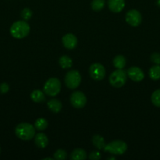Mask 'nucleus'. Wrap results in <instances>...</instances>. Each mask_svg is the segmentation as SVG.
I'll list each match as a JSON object with an SVG mask.
<instances>
[{
    "label": "nucleus",
    "mask_w": 160,
    "mask_h": 160,
    "mask_svg": "<svg viewBox=\"0 0 160 160\" xmlns=\"http://www.w3.org/2000/svg\"><path fill=\"white\" fill-rule=\"evenodd\" d=\"M29 24L25 20H18L14 22L10 27V34L14 38L22 39L27 37L30 33Z\"/></svg>",
    "instance_id": "1"
},
{
    "label": "nucleus",
    "mask_w": 160,
    "mask_h": 160,
    "mask_svg": "<svg viewBox=\"0 0 160 160\" xmlns=\"http://www.w3.org/2000/svg\"><path fill=\"white\" fill-rule=\"evenodd\" d=\"M15 134L21 140L29 141L35 135V128L28 123H20L16 127Z\"/></svg>",
    "instance_id": "2"
},
{
    "label": "nucleus",
    "mask_w": 160,
    "mask_h": 160,
    "mask_svg": "<svg viewBox=\"0 0 160 160\" xmlns=\"http://www.w3.org/2000/svg\"><path fill=\"white\" fill-rule=\"evenodd\" d=\"M127 148L128 147L125 142L121 140H115L107 144L104 148V151L111 153L112 155L121 156L126 152Z\"/></svg>",
    "instance_id": "3"
},
{
    "label": "nucleus",
    "mask_w": 160,
    "mask_h": 160,
    "mask_svg": "<svg viewBox=\"0 0 160 160\" xmlns=\"http://www.w3.org/2000/svg\"><path fill=\"white\" fill-rule=\"evenodd\" d=\"M127 73L123 69H117L109 77V83L115 88H121L126 83Z\"/></svg>",
    "instance_id": "4"
},
{
    "label": "nucleus",
    "mask_w": 160,
    "mask_h": 160,
    "mask_svg": "<svg viewBox=\"0 0 160 160\" xmlns=\"http://www.w3.org/2000/svg\"><path fill=\"white\" fill-rule=\"evenodd\" d=\"M61 81L56 78H51L47 80L43 87L44 92L50 97H54L57 95L61 92Z\"/></svg>",
    "instance_id": "5"
},
{
    "label": "nucleus",
    "mask_w": 160,
    "mask_h": 160,
    "mask_svg": "<svg viewBox=\"0 0 160 160\" xmlns=\"http://www.w3.org/2000/svg\"><path fill=\"white\" fill-rule=\"evenodd\" d=\"M82 78L78 70H70L65 75L64 82L69 89H75L79 86Z\"/></svg>",
    "instance_id": "6"
},
{
    "label": "nucleus",
    "mask_w": 160,
    "mask_h": 160,
    "mask_svg": "<svg viewBox=\"0 0 160 160\" xmlns=\"http://www.w3.org/2000/svg\"><path fill=\"white\" fill-rule=\"evenodd\" d=\"M106 74L104 67L99 62H95L89 67V75L95 81H102Z\"/></svg>",
    "instance_id": "7"
},
{
    "label": "nucleus",
    "mask_w": 160,
    "mask_h": 160,
    "mask_svg": "<svg viewBox=\"0 0 160 160\" xmlns=\"http://www.w3.org/2000/svg\"><path fill=\"white\" fill-rule=\"evenodd\" d=\"M86 96L83 92L80 91L74 92L70 96V102L73 107L76 109H82L86 104Z\"/></svg>",
    "instance_id": "8"
},
{
    "label": "nucleus",
    "mask_w": 160,
    "mask_h": 160,
    "mask_svg": "<svg viewBox=\"0 0 160 160\" xmlns=\"http://www.w3.org/2000/svg\"><path fill=\"white\" fill-rule=\"evenodd\" d=\"M125 21L132 27H137L142 22V16L136 9H130L125 14Z\"/></svg>",
    "instance_id": "9"
},
{
    "label": "nucleus",
    "mask_w": 160,
    "mask_h": 160,
    "mask_svg": "<svg viewBox=\"0 0 160 160\" xmlns=\"http://www.w3.org/2000/svg\"><path fill=\"white\" fill-rule=\"evenodd\" d=\"M127 76L133 81L139 82L144 78V71L137 67H131L127 70Z\"/></svg>",
    "instance_id": "10"
},
{
    "label": "nucleus",
    "mask_w": 160,
    "mask_h": 160,
    "mask_svg": "<svg viewBox=\"0 0 160 160\" xmlns=\"http://www.w3.org/2000/svg\"><path fill=\"white\" fill-rule=\"evenodd\" d=\"M62 43L64 45V48L68 50H72L76 47L78 44V39L73 34H66L62 38Z\"/></svg>",
    "instance_id": "11"
},
{
    "label": "nucleus",
    "mask_w": 160,
    "mask_h": 160,
    "mask_svg": "<svg viewBox=\"0 0 160 160\" xmlns=\"http://www.w3.org/2000/svg\"><path fill=\"white\" fill-rule=\"evenodd\" d=\"M108 6L110 10L115 13H119L125 7V0H108Z\"/></svg>",
    "instance_id": "12"
},
{
    "label": "nucleus",
    "mask_w": 160,
    "mask_h": 160,
    "mask_svg": "<svg viewBox=\"0 0 160 160\" xmlns=\"http://www.w3.org/2000/svg\"><path fill=\"white\" fill-rule=\"evenodd\" d=\"M35 144L40 148H45L49 144L48 137L43 133H39L35 135Z\"/></svg>",
    "instance_id": "13"
},
{
    "label": "nucleus",
    "mask_w": 160,
    "mask_h": 160,
    "mask_svg": "<svg viewBox=\"0 0 160 160\" xmlns=\"http://www.w3.org/2000/svg\"><path fill=\"white\" fill-rule=\"evenodd\" d=\"M47 106L51 112L57 113L62 109V103L60 100L56 99V98H52L47 102Z\"/></svg>",
    "instance_id": "14"
},
{
    "label": "nucleus",
    "mask_w": 160,
    "mask_h": 160,
    "mask_svg": "<svg viewBox=\"0 0 160 160\" xmlns=\"http://www.w3.org/2000/svg\"><path fill=\"white\" fill-rule=\"evenodd\" d=\"M87 158V155L85 150L82 148H76L72 152L70 155V159L72 160H84Z\"/></svg>",
    "instance_id": "15"
},
{
    "label": "nucleus",
    "mask_w": 160,
    "mask_h": 160,
    "mask_svg": "<svg viewBox=\"0 0 160 160\" xmlns=\"http://www.w3.org/2000/svg\"><path fill=\"white\" fill-rule=\"evenodd\" d=\"M92 143L99 150H104L105 145H106L104 138L101 135H99V134H95L93 137Z\"/></svg>",
    "instance_id": "16"
},
{
    "label": "nucleus",
    "mask_w": 160,
    "mask_h": 160,
    "mask_svg": "<svg viewBox=\"0 0 160 160\" xmlns=\"http://www.w3.org/2000/svg\"><path fill=\"white\" fill-rule=\"evenodd\" d=\"M31 98L33 102H42L45 101V95H44V92L42 91L39 90V89H36V90L32 91V92L31 93Z\"/></svg>",
    "instance_id": "17"
},
{
    "label": "nucleus",
    "mask_w": 160,
    "mask_h": 160,
    "mask_svg": "<svg viewBox=\"0 0 160 160\" xmlns=\"http://www.w3.org/2000/svg\"><path fill=\"white\" fill-rule=\"evenodd\" d=\"M126 64V59L122 55H118L113 59V65L116 69H124Z\"/></svg>",
    "instance_id": "18"
},
{
    "label": "nucleus",
    "mask_w": 160,
    "mask_h": 160,
    "mask_svg": "<svg viewBox=\"0 0 160 160\" xmlns=\"http://www.w3.org/2000/svg\"><path fill=\"white\" fill-rule=\"evenodd\" d=\"M59 64L63 69H69L72 67V59L67 56H62L59 59Z\"/></svg>",
    "instance_id": "19"
},
{
    "label": "nucleus",
    "mask_w": 160,
    "mask_h": 160,
    "mask_svg": "<svg viewBox=\"0 0 160 160\" xmlns=\"http://www.w3.org/2000/svg\"><path fill=\"white\" fill-rule=\"evenodd\" d=\"M149 77L153 81H158L160 79V65H155L149 70Z\"/></svg>",
    "instance_id": "20"
},
{
    "label": "nucleus",
    "mask_w": 160,
    "mask_h": 160,
    "mask_svg": "<svg viewBox=\"0 0 160 160\" xmlns=\"http://www.w3.org/2000/svg\"><path fill=\"white\" fill-rule=\"evenodd\" d=\"M34 127L37 131H45L48 127V121L44 118H39L35 122Z\"/></svg>",
    "instance_id": "21"
},
{
    "label": "nucleus",
    "mask_w": 160,
    "mask_h": 160,
    "mask_svg": "<svg viewBox=\"0 0 160 160\" xmlns=\"http://www.w3.org/2000/svg\"><path fill=\"white\" fill-rule=\"evenodd\" d=\"M105 6V0H93L91 2V8L93 10L98 12L103 9Z\"/></svg>",
    "instance_id": "22"
},
{
    "label": "nucleus",
    "mask_w": 160,
    "mask_h": 160,
    "mask_svg": "<svg viewBox=\"0 0 160 160\" xmlns=\"http://www.w3.org/2000/svg\"><path fill=\"white\" fill-rule=\"evenodd\" d=\"M151 100L154 106L160 107V89H157L152 93Z\"/></svg>",
    "instance_id": "23"
},
{
    "label": "nucleus",
    "mask_w": 160,
    "mask_h": 160,
    "mask_svg": "<svg viewBox=\"0 0 160 160\" xmlns=\"http://www.w3.org/2000/svg\"><path fill=\"white\" fill-rule=\"evenodd\" d=\"M53 158L56 160H64L67 159V152L63 149H58L53 154Z\"/></svg>",
    "instance_id": "24"
},
{
    "label": "nucleus",
    "mask_w": 160,
    "mask_h": 160,
    "mask_svg": "<svg viewBox=\"0 0 160 160\" xmlns=\"http://www.w3.org/2000/svg\"><path fill=\"white\" fill-rule=\"evenodd\" d=\"M20 16H21L22 19L25 21L29 20L32 17V11L29 8H24V9H22L21 12H20Z\"/></svg>",
    "instance_id": "25"
},
{
    "label": "nucleus",
    "mask_w": 160,
    "mask_h": 160,
    "mask_svg": "<svg viewBox=\"0 0 160 160\" xmlns=\"http://www.w3.org/2000/svg\"><path fill=\"white\" fill-rule=\"evenodd\" d=\"M150 59L152 62L160 65V53L159 52H153L150 56Z\"/></svg>",
    "instance_id": "26"
},
{
    "label": "nucleus",
    "mask_w": 160,
    "mask_h": 160,
    "mask_svg": "<svg viewBox=\"0 0 160 160\" xmlns=\"http://www.w3.org/2000/svg\"><path fill=\"white\" fill-rule=\"evenodd\" d=\"M89 159L91 160H98L101 159V154L97 151H93L89 154Z\"/></svg>",
    "instance_id": "27"
},
{
    "label": "nucleus",
    "mask_w": 160,
    "mask_h": 160,
    "mask_svg": "<svg viewBox=\"0 0 160 160\" xmlns=\"http://www.w3.org/2000/svg\"><path fill=\"white\" fill-rule=\"evenodd\" d=\"M9 85L6 82H3L0 84V92L2 94H6L9 92Z\"/></svg>",
    "instance_id": "28"
},
{
    "label": "nucleus",
    "mask_w": 160,
    "mask_h": 160,
    "mask_svg": "<svg viewBox=\"0 0 160 160\" xmlns=\"http://www.w3.org/2000/svg\"><path fill=\"white\" fill-rule=\"evenodd\" d=\"M54 159V158H50V157H46V158H44L43 160H53Z\"/></svg>",
    "instance_id": "29"
},
{
    "label": "nucleus",
    "mask_w": 160,
    "mask_h": 160,
    "mask_svg": "<svg viewBox=\"0 0 160 160\" xmlns=\"http://www.w3.org/2000/svg\"><path fill=\"white\" fill-rule=\"evenodd\" d=\"M157 5L160 7V0H158V1H157Z\"/></svg>",
    "instance_id": "30"
},
{
    "label": "nucleus",
    "mask_w": 160,
    "mask_h": 160,
    "mask_svg": "<svg viewBox=\"0 0 160 160\" xmlns=\"http://www.w3.org/2000/svg\"><path fill=\"white\" fill-rule=\"evenodd\" d=\"M108 159H115V157H109V158H108Z\"/></svg>",
    "instance_id": "31"
},
{
    "label": "nucleus",
    "mask_w": 160,
    "mask_h": 160,
    "mask_svg": "<svg viewBox=\"0 0 160 160\" xmlns=\"http://www.w3.org/2000/svg\"><path fill=\"white\" fill-rule=\"evenodd\" d=\"M0 152H1V148H0Z\"/></svg>",
    "instance_id": "32"
}]
</instances>
